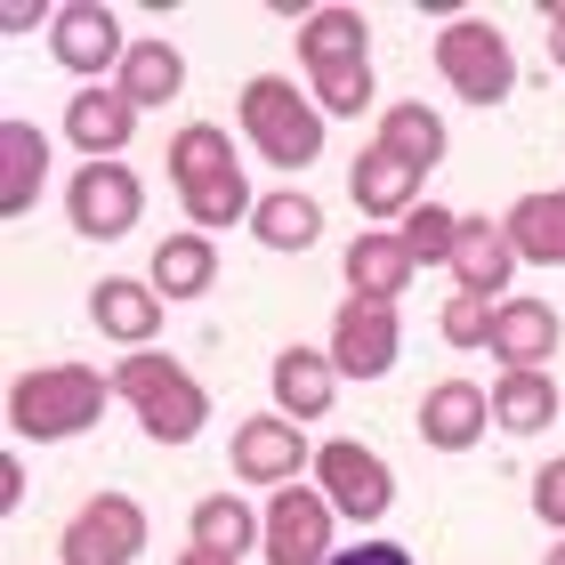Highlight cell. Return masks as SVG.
<instances>
[{
  "instance_id": "1",
  "label": "cell",
  "mask_w": 565,
  "mask_h": 565,
  "mask_svg": "<svg viewBox=\"0 0 565 565\" xmlns=\"http://www.w3.org/2000/svg\"><path fill=\"white\" fill-rule=\"evenodd\" d=\"M114 404V380L89 372V364H41V372H17L9 388V428L24 445H65V436H89Z\"/></svg>"
},
{
  "instance_id": "2",
  "label": "cell",
  "mask_w": 565,
  "mask_h": 565,
  "mask_svg": "<svg viewBox=\"0 0 565 565\" xmlns=\"http://www.w3.org/2000/svg\"><path fill=\"white\" fill-rule=\"evenodd\" d=\"M114 396L138 413V428L153 436V445H178V452H186L202 436V420H211V388H202L178 355H162V348L121 355V364H114Z\"/></svg>"
},
{
  "instance_id": "3",
  "label": "cell",
  "mask_w": 565,
  "mask_h": 565,
  "mask_svg": "<svg viewBox=\"0 0 565 565\" xmlns=\"http://www.w3.org/2000/svg\"><path fill=\"white\" fill-rule=\"evenodd\" d=\"M307 82H316V114H364L372 106V24L355 9H316L299 24Z\"/></svg>"
},
{
  "instance_id": "4",
  "label": "cell",
  "mask_w": 565,
  "mask_h": 565,
  "mask_svg": "<svg viewBox=\"0 0 565 565\" xmlns=\"http://www.w3.org/2000/svg\"><path fill=\"white\" fill-rule=\"evenodd\" d=\"M243 138L259 146L275 170H316V153H323V114L307 106L282 73H259V82H243Z\"/></svg>"
},
{
  "instance_id": "5",
  "label": "cell",
  "mask_w": 565,
  "mask_h": 565,
  "mask_svg": "<svg viewBox=\"0 0 565 565\" xmlns=\"http://www.w3.org/2000/svg\"><path fill=\"white\" fill-rule=\"evenodd\" d=\"M436 73L452 82L460 106H501L518 89V57H509L501 24H484V17H452L436 33Z\"/></svg>"
},
{
  "instance_id": "6",
  "label": "cell",
  "mask_w": 565,
  "mask_h": 565,
  "mask_svg": "<svg viewBox=\"0 0 565 565\" xmlns=\"http://www.w3.org/2000/svg\"><path fill=\"white\" fill-rule=\"evenodd\" d=\"M65 218L82 243H114L146 218V178L130 162H82L65 178Z\"/></svg>"
},
{
  "instance_id": "7",
  "label": "cell",
  "mask_w": 565,
  "mask_h": 565,
  "mask_svg": "<svg viewBox=\"0 0 565 565\" xmlns=\"http://www.w3.org/2000/svg\"><path fill=\"white\" fill-rule=\"evenodd\" d=\"M138 550H146V509L130 493H97L73 509L57 565H138Z\"/></svg>"
},
{
  "instance_id": "8",
  "label": "cell",
  "mask_w": 565,
  "mask_h": 565,
  "mask_svg": "<svg viewBox=\"0 0 565 565\" xmlns=\"http://www.w3.org/2000/svg\"><path fill=\"white\" fill-rule=\"evenodd\" d=\"M331 518L340 509L323 501V484L307 493V484H282L267 501V565H331Z\"/></svg>"
},
{
  "instance_id": "9",
  "label": "cell",
  "mask_w": 565,
  "mask_h": 565,
  "mask_svg": "<svg viewBox=\"0 0 565 565\" xmlns=\"http://www.w3.org/2000/svg\"><path fill=\"white\" fill-rule=\"evenodd\" d=\"M316 484H323V501L340 509V518H364V525L396 501V469L380 452H364V445H323L316 452Z\"/></svg>"
},
{
  "instance_id": "10",
  "label": "cell",
  "mask_w": 565,
  "mask_h": 565,
  "mask_svg": "<svg viewBox=\"0 0 565 565\" xmlns=\"http://www.w3.org/2000/svg\"><path fill=\"white\" fill-rule=\"evenodd\" d=\"M331 372H340V380H380V372H396V307L348 299L340 323H331Z\"/></svg>"
},
{
  "instance_id": "11",
  "label": "cell",
  "mask_w": 565,
  "mask_h": 565,
  "mask_svg": "<svg viewBox=\"0 0 565 565\" xmlns=\"http://www.w3.org/2000/svg\"><path fill=\"white\" fill-rule=\"evenodd\" d=\"M307 469V436L299 420H282V413H250L235 428V477L243 484H291Z\"/></svg>"
},
{
  "instance_id": "12",
  "label": "cell",
  "mask_w": 565,
  "mask_h": 565,
  "mask_svg": "<svg viewBox=\"0 0 565 565\" xmlns=\"http://www.w3.org/2000/svg\"><path fill=\"white\" fill-rule=\"evenodd\" d=\"M484 428H493V396H484L477 380H436L420 396V436L436 452H469Z\"/></svg>"
},
{
  "instance_id": "13",
  "label": "cell",
  "mask_w": 565,
  "mask_h": 565,
  "mask_svg": "<svg viewBox=\"0 0 565 565\" xmlns=\"http://www.w3.org/2000/svg\"><path fill=\"white\" fill-rule=\"evenodd\" d=\"M49 49H57V65L65 73H121V57H130V41H121V24H114V9H65L57 24H49Z\"/></svg>"
},
{
  "instance_id": "14",
  "label": "cell",
  "mask_w": 565,
  "mask_h": 565,
  "mask_svg": "<svg viewBox=\"0 0 565 565\" xmlns=\"http://www.w3.org/2000/svg\"><path fill=\"white\" fill-rule=\"evenodd\" d=\"M89 323L106 331V340L153 348V340H162V291H153V282H130V275H106L89 291Z\"/></svg>"
},
{
  "instance_id": "15",
  "label": "cell",
  "mask_w": 565,
  "mask_h": 565,
  "mask_svg": "<svg viewBox=\"0 0 565 565\" xmlns=\"http://www.w3.org/2000/svg\"><path fill=\"white\" fill-rule=\"evenodd\" d=\"M65 138L89 153V162H121V146L138 138V106L121 89H82L65 106Z\"/></svg>"
},
{
  "instance_id": "16",
  "label": "cell",
  "mask_w": 565,
  "mask_h": 565,
  "mask_svg": "<svg viewBox=\"0 0 565 565\" xmlns=\"http://www.w3.org/2000/svg\"><path fill=\"white\" fill-rule=\"evenodd\" d=\"M509 275H518V250H509L501 218H460V243H452V282L469 299H501Z\"/></svg>"
},
{
  "instance_id": "17",
  "label": "cell",
  "mask_w": 565,
  "mask_h": 565,
  "mask_svg": "<svg viewBox=\"0 0 565 565\" xmlns=\"http://www.w3.org/2000/svg\"><path fill=\"white\" fill-rule=\"evenodd\" d=\"M557 307L550 299H501V323H493V355H501V372H542L550 355H557Z\"/></svg>"
},
{
  "instance_id": "18",
  "label": "cell",
  "mask_w": 565,
  "mask_h": 565,
  "mask_svg": "<svg viewBox=\"0 0 565 565\" xmlns=\"http://www.w3.org/2000/svg\"><path fill=\"white\" fill-rule=\"evenodd\" d=\"M413 250H404V235H388V226H372V235H355L348 243V299H380V307H396L404 299V282H413Z\"/></svg>"
},
{
  "instance_id": "19",
  "label": "cell",
  "mask_w": 565,
  "mask_h": 565,
  "mask_svg": "<svg viewBox=\"0 0 565 565\" xmlns=\"http://www.w3.org/2000/svg\"><path fill=\"white\" fill-rule=\"evenodd\" d=\"M49 186V138L33 121H0V211L24 218Z\"/></svg>"
},
{
  "instance_id": "20",
  "label": "cell",
  "mask_w": 565,
  "mask_h": 565,
  "mask_svg": "<svg viewBox=\"0 0 565 565\" xmlns=\"http://www.w3.org/2000/svg\"><path fill=\"white\" fill-rule=\"evenodd\" d=\"M501 235L525 267H565V194H518Z\"/></svg>"
},
{
  "instance_id": "21",
  "label": "cell",
  "mask_w": 565,
  "mask_h": 565,
  "mask_svg": "<svg viewBox=\"0 0 565 565\" xmlns=\"http://www.w3.org/2000/svg\"><path fill=\"white\" fill-rule=\"evenodd\" d=\"M348 194H355V211H364V218H413V211H420V178L404 170V162H388L380 146L355 153Z\"/></svg>"
},
{
  "instance_id": "22",
  "label": "cell",
  "mask_w": 565,
  "mask_h": 565,
  "mask_svg": "<svg viewBox=\"0 0 565 565\" xmlns=\"http://www.w3.org/2000/svg\"><path fill=\"white\" fill-rule=\"evenodd\" d=\"M331 396H340L331 355H316V348H282L275 355V404H282V420H323Z\"/></svg>"
},
{
  "instance_id": "23",
  "label": "cell",
  "mask_w": 565,
  "mask_h": 565,
  "mask_svg": "<svg viewBox=\"0 0 565 565\" xmlns=\"http://www.w3.org/2000/svg\"><path fill=\"white\" fill-rule=\"evenodd\" d=\"M372 146L388 153V162H404L413 178H428L436 162H445V121H436L428 106H413V97H404V106H388V114H380Z\"/></svg>"
},
{
  "instance_id": "24",
  "label": "cell",
  "mask_w": 565,
  "mask_h": 565,
  "mask_svg": "<svg viewBox=\"0 0 565 565\" xmlns=\"http://www.w3.org/2000/svg\"><path fill=\"white\" fill-rule=\"evenodd\" d=\"M114 89L130 97L138 114H153V106H170V97L186 89V57H178L170 41H130V57H121Z\"/></svg>"
},
{
  "instance_id": "25",
  "label": "cell",
  "mask_w": 565,
  "mask_h": 565,
  "mask_svg": "<svg viewBox=\"0 0 565 565\" xmlns=\"http://www.w3.org/2000/svg\"><path fill=\"white\" fill-rule=\"evenodd\" d=\"M484 396H493L501 436H542V428L557 420V380H550V372H501Z\"/></svg>"
},
{
  "instance_id": "26",
  "label": "cell",
  "mask_w": 565,
  "mask_h": 565,
  "mask_svg": "<svg viewBox=\"0 0 565 565\" xmlns=\"http://www.w3.org/2000/svg\"><path fill=\"white\" fill-rule=\"evenodd\" d=\"M170 178H178V194L235 178V138H226L218 121H186V130L170 138Z\"/></svg>"
},
{
  "instance_id": "27",
  "label": "cell",
  "mask_w": 565,
  "mask_h": 565,
  "mask_svg": "<svg viewBox=\"0 0 565 565\" xmlns=\"http://www.w3.org/2000/svg\"><path fill=\"white\" fill-rule=\"evenodd\" d=\"M218 282V250H211V235H170V243H153V291L162 299H202Z\"/></svg>"
},
{
  "instance_id": "28",
  "label": "cell",
  "mask_w": 565,
  "mask_h": 565,
  "mask_svg": "<svg viewBox=\"0 0 565 565\" xmlns=\"http://www.w3.org/2000/svg\"><path fill=\"white\" fill-rule=\"evenodd\" d=\"M250 235H259L267 250H307L323 235V211H316V194H299V186H282V194H259L250 202Z\"/></svg>"
},
{
  "instance_id": "29",
  "label": "cell",
  "mask_w": 565,
  "mask_h": 565,
  "mask_svg": "<svg viewBox=\"0 0 565 565\" xmlns=\"http://www.w3.org/2000/svg\"><path fill=\"white\" fill-rule=\"evenodd\" d=\"M259 518H250V509L235 501V493H211V501H194V550H218V557H235L243 565V550L259 542Z\"/></svg>"
},
{
  "instance_id": "30",
  "label": "cell",
  "mask_w": 565,
  "mask_h": 565,
  "mask_svg": "<svg viewBox=\"0 0 565 565\" xmlns=\"http://www.w3.org/2000/svg\"><path fill=\"white\" fill-rule=\"evenodd\" d=\"M396 235H404V250H413V259H420V267H428V259H445V267H452V243H460V218H452V211H436V202H420V211H413V218H404V226H396Z\"/></svg>"
},
{
  "instance_id": "31",
  "label": "cell",
  "mask_w": 565,
  "mask_h": 565,
  "mask_svg": "<svg viewBox=\"0 0 565 565\" xmlns=\"http://www.w3.org/2000/svg\"><path fill=\"white\" fill-rule=\"evenodd\" d=\"M493 323H501V307H493V299L452 291V307H445V323H436V331H445V348L469 355V348H493Z\"/></svg>"
},
{
  "instance_id": "32",
  "label": "cell",
  "mask_w": 565,
  "mask_h": 565,
  "mask_svg": "<svg viewBox=\"0 0 565 565\" xmlns=\"http://www.w3.org/2000/svg\"><path fill=\"white\" fill-rule=\"evenodd\" d=\"M533 509H542V525L565 533V460H550V469L533 477Z\"/></svg>"
},
{
  "instance_id": "33",
  "label": "cell",
  "mask_w": 565,
  "mask_h": 565,
  "mask_svg": "<svg viewBox=\"0 0 565 565\" xmlns=\"http://www.w3.org/2000/svg\"><path fill=\"white\" fill-rule=\"evenodd\" d=\"M331 565H413V550H396V542H355V550H331Z\"/></svg>"
},
{
  "instance_id": "34",
  "label": "cell",
  "mask_w": 565,
  "mask_h": 565,
  "mask_svg": "<svg viewBox=\"0 0 565 565\" xmlns=\"http://www.w3.org/2000/svg\"><path fill=\"white\" fill-rule=\"evenodd\" d=\"M24 501V469H17V460H0V509H17Z\"/></svg>"
},
{
  "instance_id": "35",
  "label": "cell",
  "mask_w": 565,
  "mask_h": 565,
  "mask_svg": "<svg viewBox=\"0 0 565 565\" xmlns=\"http://www.w3.org/2000/svg\"><path fill=\"white\" fill-rule=\"evenodd\" d=\"M550 65L565 73V9H550Z\"/></svg>"
},
{
  "instance_id": "36",
  "label": "cell",
  "mask_w": 565,
  "mask_h": 565,
  "mask_svg": "<svg viewBox=\"0 0 565 565\" xmlns=\"http://www.w3.org/2000/svg\"><path fill=\"white\" fill-rule=\"evenodd\" d=\"M178 565H235V557H218V550H186Z\"/></svg>"
},
{
  "instance_id": "37",
  "label": "cell",
  "mask_w": 565,
  "mask_h": 565,
  "mask_svg": "<svg viewBox=\"0 0 565 565\" xmlns=\"http://www.w3.org/2000/svg\"><path fill=\"white\" fill-rule=\"evenodd\" d=\"M542 565H565V542H557V550H550V557H542Z\"/></svg>"
}]
</instances>
